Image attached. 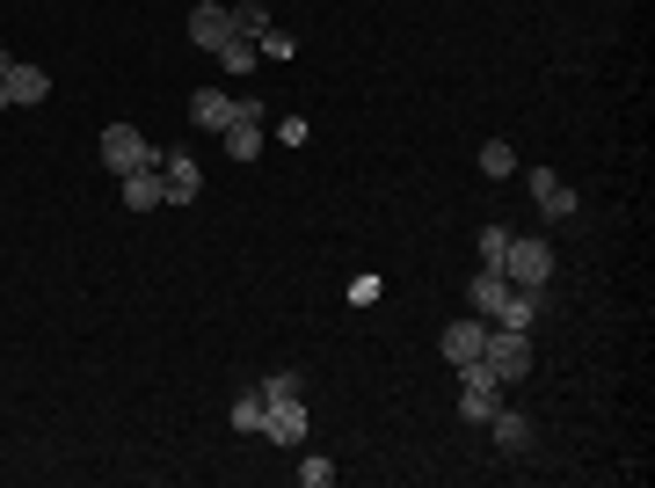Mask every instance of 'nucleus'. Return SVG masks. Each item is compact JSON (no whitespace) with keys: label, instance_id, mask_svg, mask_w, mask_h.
Returning a JSON list of instances; mask_svg holds the SVG:
<instances>
[{"label":"nucleus","instance_id":"10","mask_svg":"<svg viewBox=\"0 0 655 488\" xmlns=\"http://www.w3.org/2000/svg\"><path fill=\"white\" fill-rule=\"evenodd\" d=\"M509 292H517V285H509L503 270H481V277H474V292H466V299H474V314H481V321H495V314L509 306Z\"/></svg>","mask_w":655,"mask_h":488},{"label":"nucleus","instance_id":"25","mask_svg":"<svg viewBox=\"0 0 655 488\" xmlns=\"http://www.w3.org/2000/svg\"><path fill=\"white\" fill-rule=\"evenodd\" d=\"M8 66H15V59H8V51H0V80H8Z\"/></svg>","mask_w":655,"mask_h":488},{"label":"nucleus","instance_id":"11","mask_svg":"<svg viewBox=\"0 0 655 488\" xmlns=\"http://www.w3.org/2000/svg\"><path fill=\"white\" fill-rule=\"evenodd\" d=\"M263 438H269V445H306V409H299V401L269 409V415H263Z\"/></svg>","mask_w":655,"mask_h":488},{"label":"nucleus","instance_id":"16","mask_svg":"<svg viewBox=\"0 0 655 488\" xmlns=\"http://www.w3.org/2000/svg\"><path fill=\"white\" fill-rule=\"evenodd\" d=\"M481 175H488V183L517 175V147H509V139H488V147H481Z\"/></svg>","mask_w":655,"mask_h":488},{"label":"nucleus","instance_id":"4","mask_svg":"<svg viewBox=\"0 0 655 488\" xmlns=\"http://www.w3.org/2000/svg\"><path fill=\"white\" fill-rule=\"evenodd\" d=\"M525 183H532V204H539V220H576V190H568V183H560L554 168H532L525 175Z\"/></svg>","mask_w":655,"mask_h":488},{"label":"nucleus","instance_id":"19","mask_svg":"<svg viewBox=\"0 0 655 488\" xmlns=\"http://www.w3.org/2000/svg\"><path fill=\"white\" fill-rule=\"evenodd\" d=\"M263 393H241V401H234V430H241V438H263Z\"/></svg>","mask_w":655,"mask_h":488},{"label":"nucleus","instance_id":"6","mask_svg":"<svg viewBox=\"0 0 655 488\" xmlns=\"http://www.w3.org/2000/svg\"><path fill=\"white\" fill-rule=\"evenodd\" d=\"M226 37H234V15H226L218 0H204V8H190V45H197V51H218V45H226Z\"/></svg>","mask_w":655,"mask_h":488},{"label":"nucleus","instance_id":"17","mask_svg":"<svg viewBox=\"0 0 655 488\" xmlns=\"http://www.w3.org/2000/svg\"><path fill=\"white\" fill-rule=\"evenodd\" d=\"M495 409H503V393H495V387H459V415H466V423H488Z\"/></svg>","mask_w":655,"mask_h":488},{"label":"nucleus","instance_id":"7","mask_svg":"<svg viewBox=\"0 0 655 488\" xmlns=\"http://www.w3.org/2000/svg\"><path fill=\"white\" fill-rule=\"evenodd\" d=\"M161 190H168V204H197V190H204V168H197L190 153H175V161H161Z\"/></svg>","mask_w":655,"mask_h":488},{"label":"nucleus","instance_id":"24","mask_svg":"<svg viewBox=\"0 0 655 488\" xmlns=\"http://www.w3.org/2000/svg\"><path fill=\"white\" fill-rule=\"evenodd\" d=\"M379 292H387V285H379V277H371V270H364L357 285H350V306H379Z\"/></svg>","mask_w":655,"mask_h":488},{"label":"nucleus","instance_id":"1","mask_svg":"<svg viewBox=\"0 0 655 488\" xmlns=\"http://www.w3.org/2000/svg\"><path fill=\"white\" fill-rule=\"evenodd\" d=\"M554 270H560V255H554V241H546V234H509L503 277L517 285V292H539V285H554Z\"/></svg>","mask_w":655,"mask_h":488},{"label":"nucleus","instance_id":"8","mask_svg":"<svg viewBox=\"0 0 655 488\" xmlns=\"http://www.w3.org/2000/svg\"><path fill=\"white\" fill-rule=\"evenodd\" d=\"M117 190H124V212H153V204H168V190H161V168L117 175Z\"/></svg>","mask_w":655,"mask_h":488},{"label":"nucleus","instance_id":"9","mask_svg":"<svg viewBox=\"0 0 655 488\" xmlns=\"http://www.w3.org/2000/svg\"><path fill=\"white\" fill-rule=\"evenodd\" d=\"M0 88H8V110H29V102H45V88H51V80H45V66H23V59H15Z\"/></svg>","mask_w":655,"mask_h":488},{"label":"nucleus","instance_id":"5","mask_svg":"<svg viewBox=\"0 0 655 488\" xmlns=\"http://www.w3.org/2000/svg\"><path fill=\"white\" fill-rule=\"evenodd\" d=\"M481 342H488V321L481 314H459L444 336H437V350H444V365H466V358H481Z\"/></svg>","mask_w":655,"mask_h":488},{"label":"nucleus","instance_id":"12","mask_svg":"<svg viewBox=\"0 0 655 488\" xmlns=\"http://www.w3.org/2000/svg\"><path fill=\"white\" fill-rule=\"evenodd\" d=\"M190 124H204V132H226V124H234V96L197 88V96H190Z\"/></svg>","mask_w":655,"mask_h":488},{"label":"nucleus","instance_id":"3","mask_svg":"<svg viewBox=\"0 0 655 488\" xmlns=\"http://www.w3.org/2000/svg\"><path fill=\"white\" fill-rule=\"evenodd\" d=\"M96 153H102V168H110V175H131V168H161V153L146 147V132H139V124H110V132L96 139Z\"/></svg>","mask_w":655,"mask_h":488},{"label":"nucleus","instance_id":"21","mask_svg":"<svg viewBox=\"0 0 655 488\" xmlns=\"http://www.w3.org/2000/svg\"><path fill=\"white\" fill-rule=\"evenodd\" d=\"M532 314H539V292H509V306L495 314V328H532Z\"/></svg>","mask_w":655,"mask_h":488},{"label":"nucleus","instance_id":"2","mask_svg":"<svg viewBox=\"0 0 655 488\" xmlns=\"http://www.w3.org/2000/svg\"><path fill=\"white\" fill-rule=\"evenodd\" d=\"M481 365L495 372V387H517V379H525V372H532V350H525V328H495V321H488Z\"/></svg>","mask_w":655,"mask_h":488},{"label":"nucleus","instance_id":"20","mask_svg":"<svg viewBox=\"0 0 655 488\" xmlns=\"http://www.w3.org/2000/svg\"><path fill=\"white\" fill-rule=\"evenodd\" d=\"M255 393H263V409H285V401H299V372H269Z\"/></svg>","mask_w":655,"mask_h":488},{"label":"nucleus","instance_id":"23","mask_svg":"<svg viewBox=\"0 0 655 488\" xmlns=\"http://www.w3.org/2000/svg\"><path fill=\"white\" fill-rule=\"evenodd\" d=\"M503 255H509V226H488L481 234V270H503Z\"/></svg>","mask_w":655,"mask_h":488},{"label":"nucleus","instance_id":"22","mask_svg":"<svg viewBox=\"0 0 655 488\" xmlns=\"http://www.w3.org/2000/svg\"><path fill=\"white\" fill-rule=\"evenodd\" d=\"M299 481H306V488H328V481H336V460H328V452H306V460H299Z\"/></svg>","mask_w":655,"mask_h":488},{"label":"nucleus","instance_id":"18","mask_svg":"<svg viewBox=\"0 0 655 488\" xmlns=\"http://www.w3.org/2000/svg\"><path fill=\"white\" fill-rule=\"evenodd\" d=\"M226 153L234 161H255L263 153V124H226Z\"/></svg>","mask_w":655,"mask_h":488},{"label":"nucleus","instance_id":"14","mask_svg":"<svg viewBox=\"0 0 655 488\" xmlns=\"http://www.w3.org/2000/svg\"><path fill=\"white\" fill-rule=\"evenodd\" d=\"M212 59H218V66H226V74H255V66H263V51L248 45V37H226V45H218Z\"/></svg>","mask_w":655,"mask_h":488},{"label":"nucleus","instance_id":"15","mask_svg":"<svg viewBox=\"0 0 655 488\" xmlns=\"http://www.w3.org/2000/svg\"><path fill=\"white\" fill-rule=\"evenodd\" d=\"M226 15H234V37L263 45V29H269V8H263V0H241V8H226Z\"/></svg>","mask_w":655,"mask_h":488},{"label":"nucleus","instance_id":"26","mask_svg":"<svg viewBox=\"0 0 655 488\" xmlns=\"http://www.w3.org/2000/svg\"><path fill=\"white\" fill-rule=\"evenodd\" d=\"M0 110H8V88H0Z\"/></svg>","mask_w":655,"mask_h":488},{"label":"nucleus","instance_id":"13","mask_svg":"<svg viewBox=\"0 0 655 488\" xmlns=\"http://www.w3.org/2000/svg\"><path fill=\"white\" fill-rule=\"evenodd\" d=\"M488 430H495L503 452H525V445H532V415H525V409H495V415H488Z\"/></svg>","mask_w":655,"mask_h":488}]
</instances>
